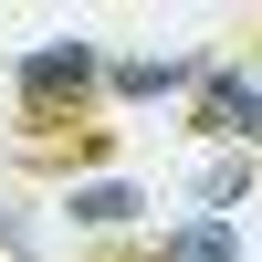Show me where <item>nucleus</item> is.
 I'll return each mask as SVG.
<instances>
[{"label": "nucleus", "instance_id": "nucleus-8", "mask_svg": "<svg viewBox=\"0 0 262 262\" xmlns=\"http://www.w3.org/2000/svg\"><path fill=\"white\" fill-rule=\"evenodd\" d=\"M252 84H262V63H252Z\"/></svg>", "mask_w": 262, "mask_h": 262}, {"label": "nucleus", "instance_id": "nucleus-7", "mask_svg": "<svg viewBox=\"0 0 262 262\" xmlns=\"http://www.w3.org/2000/svg\"><path fill=\"white\" fill-rule=\"evenodd\" d=\"M84 262H158V242H105V252H84Z\"/></svg>", "mask_w": 262, "mask_h": 262}, {"label": "nucleus", "instance_id": "nucleus-1", "mask_svg": "<svg viewBox=\"0 0 262 262\" xmlns=\"http://www.w3.org/2000/svg\"><path fill=\"white\" fill-rule=\"evenodd\" d=\"M11 105H21V137H74V126H95L105 53L95 42H32V53L11 63Z\"/></svg>", "mask_w": 262, "mask_h": 262}, {"label": "nucleus", "instance_id": "nucleus-3", "mask_svg": "<svg viewBox=\"0 0 262 262\" xmlns=\"http://www.w3.org/2000/svg\"><path fill=\"white\" fill-rule=\"evenodd\" d=\"M105 147H116V126H74V137H21L11 158H21V168H42V179H63V168H95Z\"/></svg>", "mask_w": 262, "mask_h": 262}, {"label": "nucleus", "instance_id": "nucleus-4", "mask_svg": "<svg viewBox=\"0 0 262 262\" xmlns=\"http://www.w3.org/2000/svg\"><path fill=\"white\" fill-rule=\"evenodd\" d=\"M137 189H126V179H105V189H74V221L84 231H105V242H137Z\"/></svg>", "mask_w": 262, "mask_h": 262}, {"label": "nucleus", "instance_id": "nucleus-5", "mask_svg": "<svg viewBox=\"0 0 262 262\" xmlns=\"http://www.w3.org/2000/svg\"><path fill=\"white\" fill-rule=\"evenodd\" d=\"M158 262H242V231L231 221H189V231H168Z\"/></svg>", "mask_w": 262, "mask_h": 262}, {"label": "nucleus", "instance_id": "nucleus-6", "mask_svg": "<svg viewBox=\"0 0 262 262\" xmlns=\"http://www.w3.org/2000/svg\"><path fill=\"white\" fill-rule=\"evenodd\" d=\"M242 189H252V158H221V168H210V189H200V200H210V221H221Z\"/></svg>", "mask_w": 262, "mask_h": 262}, {"label": "nucleus", "instance_id": "nucleus-2", "mask_svg": "<svg viewBox=\"0 0 262 262\" xmlns=\"http://www.w3.org/2000/svg\"><path fill=\"white\" fill-rule=\"evenodd\" d=\"M189 137L200 147H262V84L242 74V63H210L200 84H189Z\"/></svg>", "mask_w": 262, "mask_h": 262}]
</instances>
